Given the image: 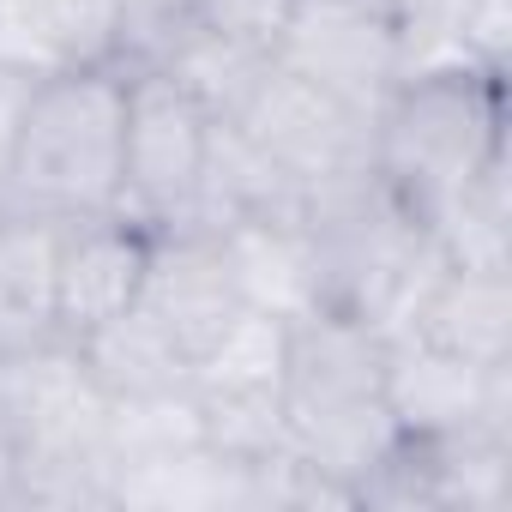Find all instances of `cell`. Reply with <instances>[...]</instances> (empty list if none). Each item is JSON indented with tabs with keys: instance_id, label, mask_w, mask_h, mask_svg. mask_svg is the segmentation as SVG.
<instances>
[{
	"instance_id": "17",
	"label": "cell",
	"mask_w": 512,
	"mask_h": 512,
	"mask_svg": "<svg viewBox=\"0 0 512 512\" xmlns=\"http://www.w3.org/2000/svg\"><path fill=\"white\" fill-rule=\"evenodd\" d=\"M284 350H290V320L241 308L229 332L193 356L187 386L199 398H284Z\"/></svg>"
},
{
	"instance_id": "20",
	"label": "cell",
	"mask_w": 512,
	"mask_h": 512,
	"mask_svg": "<svg viewBox=\"0 0 512 512\" xmlns=\"http://www.w3.org/2000/svg\"><path fill=\"white\" fill-rule=\"evenodd\" d=\"M205 446V404L199 392L163 386V392H133V398H109V452L115 470L127 464H151V458H175Z\"/></svg>"
},
{
	"instance_id": "9",
	"label": "cell",
	"mask_w": 512,
	"mask_h": 512,
	"mask_svg": "<svg viewBox=\"0 0 512 512\" xmlns=\"http://www.w3.org/2000/svg\"><path fill=\"white\" fill-rule=\"evenodd\" d=\"M386 410L404 434H512V362L476 368L464 356L428 350L416 338H386Z\"/></svg>"
},
{
	"instance_id": "21",
	"label": "cell",
	"mask_w": 512,
	"mask_h": 512,
	"mask_svg": "<svg viewBox=\"0 0 512 512\" xmlns=\"http://www.w3.org/2000/svg\"><path fill=\"white\" fill-rule=\"evenodd\" d=\"M205 31V0H115V67L163 73Z\"/></svg>"
},
{
	"instance_id": "8",
	"label": "cell",
	"mask_w": 512,
	"mask_h": 512,
	"mask_svg": "<svg viewBox=\"0 0 512 512\" xmlns=\"http://www.w3.org/2000/svg\"><path fill=\"white\" fill-rule=\"evenodd\" d=\"M272 61L362 115H380V103L410 73L398 25L386 13H374L368 0H302L272 49Z\"/></svg>"
},
{
	"instance_id": "16",
	"label": "cell",
	"mask_w": 512,
	"mask_h": 512,
	"mask_svg": "<svg viewBox=\"0 0 512 512\" xmlns=\"http://www.w3.org/2000/svg\"><path fill=\"white\" fill-rule=\"evenodd\" d=\"M109 506H151V512H253V470L223 458L211 440L175 458L115 470Z\"/></svg>"
},
{
	"instance_id": "5",
	"label": "cell",
	"mask_w": 512,
	"mask_h": 512,
	"mask_svg": "<svg viewBox=\"0 0 512 512\" xmlns=\"http://www.w3.org/2000/svg\"><path fill=\"white\" fill-rule=\"evenodd\" d=\"M284 422L308 464L356 488V476L398 434L386 410V338L332 308L296 314L284 350Z\"/></svg>"
},
{
	"instance_id": "22",
	"label": "cell",
	"mask_w": 512,
	"mask_h": 512,
	"mask_svg": "<svg viewBox=\"0 0 512 512\" xmlns=\"http://www.w3.org/2000/svg\"><path fill=\"white\" fill-rule=\"evenodd\" d=\"M296 7L302 0H205V31H217L253 55H272Z\"/></svg>"
},
{
	"instance_id": "11",
	"label": "cell",
	"mask_w": 512,
	"mask_h": 512,
	"mask_svg": "<svg viewBox=\"0 0 512 512\" xmlns=\"http://www.w3.org/2000/svg\"><path fill=\"white\" fill-rule=\"evenodd\" d=\"M139 308L157 320V332L193 368V356L211 350L247 302L235 290L229 253L211 229H157L151 235V266H145V284H139Z\"/></svg>"
},
{
	"instance_id": "7",
	"label": "cell",
	"mask_w": 512,
	"mask_h": 512,
	"mask_svg": "<svg viewBox=\"0 0 512 512\" xmlns=\"http://www.w3.org/2000/svg\"><path fill=\"white\" fill-rule=\"evenodd\" d=\"M229 127L260 151L266 163H278L302 199L338 175H356L374 163V115L338 103L332 91L296 79L290 67L266 61L260 73H253L247 97L235 103Z\"/></svg>"
},
{
	"instance_id": "4",
	"label": "cell",
	"mask_w": 512,
	"mask_h": 512,
	"mask_svg": "<svg viewBox=\"0 0 512 512\" xmlns=\"http://www.w3.org/2000/svg\"><path fill=\"white\" fill-rule=\"evenodd\" d=\"M121 151H127V73L121 67L49 73L31 85L0 211L55 223L115 211Z\"/></svg>"
},
{
	"instance_id": "23",
	"label": "cell",
	"mask_w": 512,
	"mask_h": 512,
	"mask_svg": "<svg viewBox=\"0 0 512 512\" xmlns=\"http://www.w3.org/2000/svg\"><path fill=\"white\" fill-rule=\"evenodd\" d=\"M31 73L0 61V193H7V169H13V145H19V121H25V103H31Z\"/></svg>"
},
{
	"instance_id": "3",
	"label": "cell",
	"mask_w": 512,
	"mask_h": 512,
	"mask_svg": "<svg viewBox=\"0 0 512 512\" xmlns=\"http://www.w3.org/2000/svg\"><path fill=\"white\" fill-rule=\"evenodd\" d=\"M506 157V73L422 67L374 115V175L434 223L488 163Z\"/></svg>"
},
{
	"instance_id": "15",
	"label": "cell",
	"mask_w": 512,
	"mask_h": 512,
	"mask_svg": "<svg viewBox=\"0 0 512 512\" xmlns=\"http://www.w3.org/2000/svg\"><path fill=\"white\" fill-rule=\"evenodd\" d=\"M55 338V217L0 211V356Z\"/></svg>"
},
{
	"instance_id": "13",
	"label": "cell",
	"mask_w": 512,
	"mask_h": 512,
	"mask_svg": "<svg viewBox=\"0 0 512 512\" xmlns=\"http://www.w3.org/2000/svg\"><path fill=\"white\" fill-rule=\"evenodd\" d=\"M0 61L31 79L115 67V0H0Z\"/></svg>"
},
{
	"instance_id": "14",
	"label": "cell",
	"mask_w": 512,
	"mask_h": 512,
	"mask_svg": "<svg viewBox=\"0 0 512 512\" xmlns=\"http://www.w3.org/2000/svg\"><path fill=\"white\" fill-rule=\"evenodd\" d=\"M229 253V272L247 308L296 320L320 308V284H314V253H308V229L302 217H253L217 235Z\"/></svg>"
},
{
	"instance_id": "19",
	"label": "cell",
	"mask_w": 512,
	"mask_h": 512,
	"mask_svg": "<svg viewBox=\"0 0 512 512\" xmlns=\"http://www.w3.org/2000/svg\"><path fill=\"white\" fill-rule=\"evenodd\" d=\"M434 247L446 266H482V272H512V175L506 157L488 163L434 223Z\"/></svg>"
},
{
	"instance_id": "10",
	"label": "cell",
	"mask_w": 512,
	"mask_h": 512,
	"mask_svg": "<svg viewBox=\"0 0 512 512\" xmlns=\"http://www.w3.org/2000/svg\"><path fill=\"white\" fill-rule=\"evenodd\" d=\"M145 266H151V229L133 223L127 211H97V217L55 223V314H61V338L79 344L103 320L127 314L139 302Z\"/></svg>"
},
{
	"instance_id": "2",
	"label": "cell",
	"mask_w": 512,
	"mask_h": 512,
	"mask_svg": "<svg viewBox=\"0 0 512 512\" xmlns=\"http://www.w3.org/2000/svg\"><path fill=\"white\" fill-rule=\"evenodd\" d=\"M0 422L19 446V506H109V398L91 380L79 344L55 338L0 356Z\"/></svg>"
},
{
	"instance_id": "6",
	"label": "cell",
	"mask_w": 512,
	"mask_h": 512,
	"mask_svg": "<svg viewBox=\"0 0 512 512\" xmlns=\"http://www.w3.org/2000/svg\"><path fill=\"white\" fill-rule=\"evenodd\" d=\"M217 115L169 73H127V151H121V205L133 223L187 229L205 181Z\"/></svg>"
},
{
	"instance_id": "1",
	"label": "cell",
	"mask_w": 512,
	"mask_h": 512,
	"mask_svg": "<svg viewBox=\"0 0 512 512\" xmlns=\"http://www.w3.org/2000/svg\"><path fill=\"white\" fill-rule=\"evenodd\" d=\"M302 229L314 253L320 308L398 338L434 272L446 266L428 223L368 169L338 175L302 199Z\"/></svg>"
},
{
	"instance_id": "18",
	"label": "cell",
	"mask_w": 512,
	"mask_h": 512,
	"mask_svg": "<svg viewBox=\"0 0 512 512\" xmlns=\"http://www.w3.org/2000/svg\"><path fill=\"white\" fill-rule=\"evenodd\" d=\"M79 356L91 368V380L103 386V398H133V392H163L187 380V356L157 332V320L133 302L127 314L103 320L97 332L79 338Z\"/></svg>"
},
{
	"instance_id": "12",
	"label": "cell",
	"mask_w": 512,
	"mask_h": 512,
	"mask_svg": "<svg viewBox=\"0 0 512 512\" xmlns=\"http://www.w3.org/2000/svg\"><path fill=\"white\" fill-rule=\"evenodd\" d=\"M398 338L464 356L476 368H506L512 362V272L440 266Z\"/></svg>"
}]
</instances>
